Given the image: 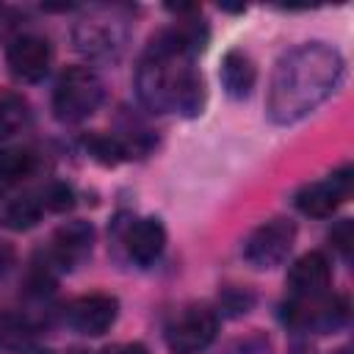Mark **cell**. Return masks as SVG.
Here are the masks:
<instances>
[{
	"label": "cell",
	"mask_w": 354,
	"mask_h": 354,
	"mask_svg": "<svg viewBox=\"0 0 354 354\" xmlns=\"http://www.w3.org/2000/svg\"><path fill=\"white\" fill-rule=\"evenodd\" d=\"M91 246H94V227L83 218H75V221L61 224L53 232L50 254H53L55 266L72 268V266H77L80 260H86L91 254Z\"/></svg>",
	"instance_id": "30bf717a"
},
{
	"label": "cell",
	"mask_w": 354,
	"mask_h": 354,
	"mask_svg": "<svg viewBox=\"0 0 354 354\" xmlns=\"http://www.w3.org/2000/svg\"><path fill=\"white\" fill-rule=\"evenodd\" d=\"M39 199H41L44 210L66 213V210L75 205V191H72V185H66V183H50Z\"/></svg>",
	"instance_id": "d6986e66"
},
{
	"label": "cell",
	"mask_w": 354,
	"mask_h": 354,
	"mask_svg": "<svg viewBox=\"0 0 354 354\" xmlns=\"http://www.w3.org/2000/svg\"><path fill=\"white\" fill-rule=\"evenodd\" d=\"M343 77V55L326 41H307L285 53L271 75L266 113L274 124H293L332 97Z\"/></svg>",
	"instance_id": "6da1fadb"
},
{
	"label": "cell",
	"mask_w": 354,
	"mask_h": 354,
	"mask_svg": "<svg viewBox=\"0 0 354 354\" xmlns=\"http://www.w3.org/2000/svg\"><path fill=\"white\" fill-rule=\"evenodd\" d=\"M218 332V315L207 304H188L166 329V346L171 354H199Z\"/></svg>",
	"instance_id": "277c9868"
},
{
	"label": "cell",
	"mask_w": 354,
	"mask_h": 354,
	"mask_svg": "<svg viewBox=\"0 0 354 354\" xmlns=\"http://www.w3.org/2000/svg\"><path fill=\"white\" fill-rule=\"evenodd\" d=\"M293 241H296L293 221L274 216L249 232V238L243 241V257L249 260V266L268 271L285 263V257L293 249Z\"/></svg>",
	"instance_id": "3957f363"
},
{
	"label": "cell",
	"mask_w": 354,
	"mask_h": 354,
	"mask_svg": "<svg viewBox=\"0 0 354 354\" xmlns=\"http://www.w3.org/2000/svg\"><path fill=\"white\" fill-rule=\"evenodd\" d=\"M221 354H274V346L263 332H252V335L238 337L230 346H224Z\"/></svg>",
	"instance_id": "ffe728a7"
},
{
	"label": "cell",
	"mask_w": 354,
	"mask_h": 354,
	"mask_svg": "<svg viewBox=\"0 0 354 354\" xmlns=\"http://www.w3.org/2000/svg\"><path fill=\"white\" fill-rule=\"evenodd\" d=\"M332 279V268L324 252H307L301 254L290 271H288V288L290 299H315L324 296Z\"/></svg>",
	"instance_id": "9c48e42d"
},
{
	"label": "cell",
	"mask_w": 354,
	"mask_h": 354,
	"mask_svg": "<svg viewBox=\"0 0 354 354\" xmlns=\"http://www.w3.org/2000/svg\"><path fill=\"white\" fill-rule=\"evenodd\" d=\"M28 122V105L17 94H0V138L11 136Z\"/></svg>",
	"instance_id": "e0dca14e"
},
{
	"label": "cell",
	"mask_w": 354,
	"mask_h": 354,
	"mask_svg": "<svg viewBox=\"0 0 354 354\" xmlns=\"http://www.w3.org/2000/svg\"><path fill=\"white\" fill-rule=\"evenodd\" d=\"M218 77H221V86H224V91L230 97L243 100V97L252 94V88L257 83V66L249 58V53H243V50H227L224 58H221Z\"/></svg>",
	"instance_id": "7c38bea8"
},
{
	"label": "cell",
	"mask_w": 354,
	"mask_h": 354,
	"mask_svg": "<svg viewBox=\"0 0 354 354\" xmlns=\"http://www.w3.org/2000/svg\"><path fill=\"white\" fill-rule=\"evenodd\" d=\"M83 147L102 166H116L119 160L127 158L124 141L116 138V136H108V133H88V136H83Z\"/></svg>",
	"instance_id": "9a60e30c"
},
{
	"label": "cell",
	"mask_w": 354,
	"mask_h": 354,
	"mask_svg": "<svg viewBox=\"0 0 354 354\" xmlns=\"http://www.w3.org/2000/svg\"><path fill=\"white\" fill-rule=\"evenodd\" d=\"M36 171V152L28 147H8L0 152V185L19 183Z\"/></svg>",
	"instance_id": "5bb4252c"
},
{
	"label": "cell",
	"mask_w": 354,
	"mask_h": 354,
	"mask_svg": "<svg viewBox=\"0 0 354 354\" xmlns=\"http://www.w3.org/2000/svg\"><path fill=\"white\" fill-rule=\"evenodd\" d=\"M50 58H53V50L47 44V39H41L36 33L17 36L6 50V64H8L11 75L22 83L41 80L50 69Z\"/></svg>",
	"instance_id": "52a82bcc"
},
{
	"label": "cell",
	"mask_w": 354,
	"mask_h": 354,
	"mask_svg": "<svg viewBox=\"0 0 354 354\" xmlns=\"http://www.w3.org/2000/svg\"><path fill=\"white\" fill-rule=\"evenodd\" d=\"M69 354H88V351H83V348H75V351H69Z\"/></svg>",
	"instance_id": "603a6c76"
},
{
	"label": "cell",
	"mask_w": 354,
	"mask_h": 354,
	"mask_svg": "<svg viewBox=\"0 0 354 354\" xmlns=\"http://www.w3.org/2000/svg\"><path fill=\"white\" fill-rule=\"evenodd\" d=\"M351 180H354V171L351 166H340L337 171H332L326 180L321 183H307L304 188L296 191L293 196V205L304 213V216H313V218H326L332 216L340 202L348 199L351 194Z\"/></svg>",
	"instance_id": "8992f818"
},
{
	"label": "cell",
	"mask_w": 354,
	"mask_h": 354,
	"mask_svg": "<svg viewBox=\"0 0 354 354\" xmlns=\"http://www.w3.org/2000/svg\"><path fill=\"white\" fill-rule=\"evenodd\" d=\"M124 243H127L130 260H136L138 266H149V263H155V260L163 254V246H166V227H163L160 218H155V216L138 218V221H133V224L127 227Z\"/></svg>",
	"instance_id": "8fae6325"
},
{
	"label": "cell",
	"mask_w": 354,
	"mask_h": 354,
	"mask_svg": "<svg viewBox=\"0 0 354 354\" xmlns=\"http://www.w3.org/2000/svg\"><path fill=\"white\" fill-rule=\"evenodd\" d=\"M41 213H44V205L39 196H19L6 207V224L17 232H25L39 224Z\"/></svg>",
	"instance_id": "2e32d148"
},
{
	"label": "cell",
	"mask_w": 354,
	"mask_h": 354,
	"mask_svg": "<svg viewBox=\"0 0 354 354\" xmlns=\"http://www.w3.org/2000/svg\"><path fill=\"white\" fill-rule=\"evenodd\" d=\"M100 354H149V351L141 343H113V346H105Z\"/></svg>",
	"instance_id": "7402d4cb"
},
{
	"label": "cell",
	"mask_w": 354,
	"mask_h": 354,
	"mask_svg": "<svg viewBox=\"0 0 354 354\" xmlns=\"http://www.w3.org/2000/svg\"><path fill=\"white\" fill-rule=\"evenodd\" d=\"M218 304L227 315H243L249 313V307L254 304V293L246 290V288H238V285H230L218 293Z\"/></svg>",
	"instance_id": "ac0fdd59"
},
{
	"label": "cell",
	"mask_w": 354,
	"mask_h": 354,
	"mask_svg": "<svg viewBox=\"0 0 354 354\" xmlns=\"http://www.w3.org/2000/svg\"><path fill=\"white\" fill-rule=\"evenodd\" d=\"M105 97V86L100 75L88 66H69L61 72L53 88V113L58 122H83L88 119Z\"/></svg>",
	"instance_id": "7a4b0ae2"
},
{
	"label": "cell",
	"mask_w": 354,
	"mask_h": 354,
	"mask_svg": "<svg viewBox=\"0 0 354 354\" xmlns=\"http://www.w3.org/2000/svg\"><path fill=\"white\" fill-rule=\"evenodd\" d=\"M329 243H332V249H337L343 257H348V254H351V243H354L351 218H340V221L332 227V232H329Z\"/></svg>",
	"instance_id": "44dd1931"
},
{
	"label": "cell",
	"mask_w": 354,
	"mask_h": 354,
	"mask_svg": "<svg viewBox=\"0 0 354 354\" xmlns=\"http://www.w3.org/2000/svg\"><path fill=\"white\" fill-rule=\"evenodd\" d=\"M72 39H75V47L83 55H88L94 61H108V58H116L119 50L124 47L127 28L116 17L94 14V17H86L75 25Z\"/></svg>",
	"instance_id": "5b68a950"
},
{
	"label": "cell",
	"mask_w": 354,
	"mask_h": 354,
	"mask_svg": "<svg viewBox=\"0 0 354 354\" xmlns=\"http://www.w3.org/2000/svg\"><path fill=\"white\" fill-rule=\"evenodd\" d=\"M116 315H119V301L108 293H88V296H80L75 299L69 307H66V321L75 332H83V335H105L113 324H116Z\"/></svg>",
	"instance_id": "ba28073f"
},
{
	"label": "cell",
	"mask_w": 354,
	"mask_h": 354,
	"mask_svg": "<svg viewBox=\"0 0 354 354\" xmlns=\"http://www.w3.org/2000/svg\"><path fill=\"white\" fill-rule=\"evenodd\" d=\"M205 83H202V75L188 64L180 77H177V86H174V97H171V111L183 113V116H199L205 111Z\"/></svg>",
	"instance_id": "4fadbf2b"
},
{
	"label": "cell",
	"mask_w": 354,
	"mask_h": 354,
	"mask_svg": "<svg viewBox=\"0 0 354 354\" xmlns=\"http://www.w3.org/2000/svg\"><path fill=\"white\" fill-rule=\"evenodd\" d=\"M335 354H351V351H348V348H340V351H335Z\"/></svg>",
	"instance_id": "cb8c5ba5"
}]
</instances>
